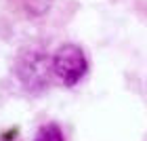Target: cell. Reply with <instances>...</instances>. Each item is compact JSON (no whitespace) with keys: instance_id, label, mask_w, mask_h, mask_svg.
Instances as JSON below:
<instances>
[{"instance_id":"1","label":"cell","mask_w":147,"mask_h":141,"mask_svg":"<svg viewBox=\"0 0 147 141\" xmlns=\"http://www.w3.org/2000/svg\"><path fill=\"white\" fill-rule=\"evenodd\" d=\"M53 72L63 84H76L86 74V57L76 44H63L53 57Z\"/></svg>"},{"instance_id":"2","label":"cell","mask_w":147,"mask_h":141,"mask_svg":"<svg viewBox=\"0 0 147 141\" xmlns=\"http://www.w3.org/2000/svg\"><path fill=\"white\" fill-rule=\"evenodd\" d=\"M19 78L23 80V84L32 91H40L49 84L51 78V61L44 53L38 51H25L19 57Z\"/></svg>"},{"instance_id":"3","label":"cell","mask_w":147,"mask_h":141,"mask_svg":"<svg viewBox=\"0 0 147 141\" xmlns=\"http://www.w3.org/2000/svg\"><path fill=\"white\" fill-rule=\"evenodd\" d=\"M34 141H63V133L57 124H44L38 131V135L34 137Z\"/></svg>"}]
</instances>
